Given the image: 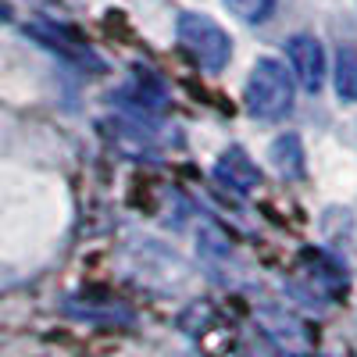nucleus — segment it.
<instances>
[{
	"label": "nucleus",
	"instance_id": "obj_6",
	"mask_svg": "<svg viewBox=\"0 0 357 357\" xmlns=\"http://www.w3.org/2000/svg\"><path fill=\"white\" fill-rule=\"evenodd\" d=\"M336 93L347 104H357V50L354 47H340L336 50Z\"/></svg>",
	"mask_w": 357,
	"mask_h": 357
},
{
	"label": "nucleus",
	"instance_id": "obj_7",
	"mask_svg": "<svg viewBox=\"0 0 357 357\" xmlns=\"http://www.w3.org/2000/svg\"><path fill=\"white\" fill-rule=\"evenodd\" d=\"M225 8L240 18V22H250V25H261L264 18H272L275 11V0H225Z\"/></svg>",
	"mask_w": 357,
	"mask_h": 357
},
{
	"label": "nucleus",
	"instance_id": "obj_1",
	"mask_svg": "<svg viewBox=\"0 0 357 357\" xmlns=\"http://www.w3.org/2000/svg\"><path fill=\"white\" fill-rule=\"evenodd\" d=\"M243 104L257 122H279V118H286L293 111V75L279 61L264 57V61L254 65V72L247 79Z\"/></svg>",
	"mask_w": 357,
	"mask_h": 357
},
{
	"label": "nucleus",
	"instance_id": "obj_3",
	"mask_svg": "<svg viewBox=\"0 0 357 357\" xmlns=\"http://www.w3.org/2000/svg\"><path fill=\"white\" fill-rule=\"evenodd\" d=\"M286 57L293 65V75L301 79V86L307 93H318L321 82H325V47L314 36L301 33V36L286 40Z\"/></svg>",
	"mask_w": 357,
	"mask_h": 357
},
{
	"label": "nucleus",
	"instance_id": "obj_2",
	"mask_svg": "<svg viewBox=\"0 0 357 357\" xmlns=\"http://www.w3.org/2000/svg\"><path fill=\"white\" fill-rule=\"evenodd\" d=\"M175 36L183 43L193 61L204 68V72H222L229 61H232V40L229 33L207 15H197V11H178L175 18Z\"/></svg>",
	"mask_w": 357,
	"mask_h": 357
},
{
	"label": "nucleus",
	"instance_id": "obj_4",
	"mask_svg": "<svg viewBox=\"0 0 357 357\" xmlns=\"http://www.w3.org/2000/svg\"><path fill=\"white\" fill-rule=\"evenodd\" d=\"M215 175L222 178V183H229L236 193L240 190H250V186H257L261 183V172H257V165L240 151V146H232V151H225L222 158H218V168H215Z\"/></svg>",
	"mask_w": 357,
	"mask_h": 357
},
{
	"label": "nucleus",
	"instance_id": "obj_5",
	"mask_svg": "<svg viewBox=\"0 0 357 357\" xmlns=\"http://www.w3.org/2000/svg\"><path fill=\"white\" fill-rule=\"evenodd\" d=\"M268 154H272V165L282 178H301L304 175V143H301V136H293V132L279 136Z\"/></svg>",
	"mask_w": 357,
	"mask_h": 357
}]
</instances>
